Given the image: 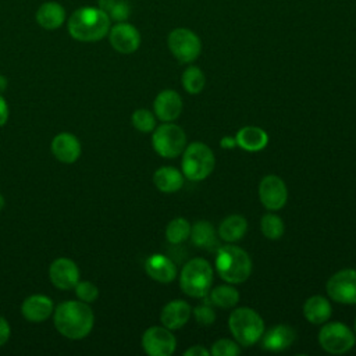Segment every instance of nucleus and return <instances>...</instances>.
<instances>
[{
  "label": "nucleus",
  "mask_w": 356,
  "mask_h": 356,
  "mask_svg": "<svg viewBox=\"0 0 356 356\" xmlns=\"http://www.w3.org/2000/svg\"><path fill=\"white\" fill-rule=\"evenodd\" d=\"M74 289L78 299L85 303H92L99 298V288L90 281H78Z\"/></svg>",
  "instance_id": "72a5a7b5"
},
{
  "label": "nucleus",
  "mask_w": 356,
  "mask_h": 356,
  "mask_svg": "<svg viewBox=\"0 0 356 356\" xmlns=\"http://www.w3.org/2000/svg\"><path fill=\"white\" fill-rule=\"evenodd\" d=\"M7 88V78L4 75H0V92Z\"/></svg>",
  "instance_id": "a19ab883"
},
{
  "label": "nucleus",
  "mask_w": 356,
  "mask_h": 356,
  "mask_svg": "<svg viewBox=\"0 0 356 356\" xmlns=\"http://www.w3.org/2000/svg\"><path fill=\"white\" fill-rule=\"evenodd\" d=\"M331 313L332 307L330 300L321 295H313L303 303V316L310 324H324L331 317Z\"/></svg>",
  "instance_id": "5701e85b"
},
{
  "label": "nucleus",
  "mask_w": 356,
  "mask_h": 356,
  "mask_svg": "<svg viewBox=\"0 0 356 356\" xmlns=\"http://www.w3.org/2000/svg\"><path fill=\"white\" fill-rule=\"evenodd\" d=\"M181 83L189 95H197L203 90L206 85V75L199 67L189 65L182 72Z\"/></svg>",
  "instance_id": "cd10ccee"
},
{
  "label": "nucleus",
  "mask_w": 356,
  "mask_h": 356,
  "mask_svg": "<svg viewBox=\"0 0 356 356\" xmlns=\"http://www.w3.org/2000/svg\"><path fill=\"white\" fill-rule=\"evenodd\" d=\"M132 125L143 134L152 132L156 128V115L147 108H138L131 117Z\"/></svg>",
  "instance_id": "7c9ffc66"
},
{
  "label": "nucleus",
  "mask_w": 356,
  "mask_h": 356,
  "mask_svg": "<svg viewBox=\"0 0 356 356\" xmlns=\"http://www.w3.org/2000/svg\"><path fill=\"white\" fill-rule=\"evenodd\" d=\"M10 335H11V328L8 321L0 316V346H3L10 339Z\"/></svg>",
  "instance_id": "c9c22d12"
},
{
  "label": "nucleus",
  "mask_w": 356,
  "mask_h": 356,
  "mask_svg": "<svg viewBox=\"0 0 356 356\" xmlns=\"http://www.w3.org/2000/svg\"><path fill=\"white\" fill-rule=\"evenodd\" d=\"M152 145L159 156L164 159H174L182 154L186 146V135L179 125L163 122L153 129Z\"/></svg>",
  "instance_id": "0eeeda50"
},
{
  "label": "nucleus",
  "mask_w": 356,
  "mask_h": 356,
  "mask_svg": "<svg viewBox=\"0 0 356 356\" xmlns=\"http://www.w3.org/2000/svg\"><path fill=\"white\" fill-rule=\"evenodd\" d=\"M35 19L40 28L46 31H56L65 24L67 11L61 3L49 0L38 7Z\"/></svg>",
  "instance_id": "f3484780"
},
{
  "label": "nucleus",
  "mask_w": 356,
  "mask_h": 356,
  "mask_svg": "<svg viewBox=\"0 0 356 356\" xmlns=\"http://www.w3.org/2000/svg\"><path fill=\"white\" fill-rule=\"evenodd\" d=\"M296 338V332L288 324H277L263 332L261 348L268 352H281L288 349Z\"/></svg>",
  "instance_id": "a211bd4d"
},
{
  "label": "nucleus",
  "mask_w": 356,
  "mask_h": 356,
  "mask_svg": "<svg viewBox=\"0 0 356 356\" xmlns=\"http://www.w3.org/2000/svg\"><path fill=\"white\" fill-rule=\"evenodd\" d=\"M54 313V327L65 338L82 339L93 328L95 316L90 306L82 300L60 303Z\"/></svg>",
  "instance_id": "f03ea898"
},
{
  "label": "nucleus",
  "mask_w": 356,
  "mask_h": 356,
  "mask_svg": "<svg viewBox=\"0 0 356 356\" xmlns=\"http://www.w3.org/2000/svg\"><path fill=\"white\" fill-rule=\"evenodd\" d=\"M111 21L122 22L127 21L131 15V4L128 0H115L111 10L107 13Z\"/></svg>",
  "instance_id": "f704fd0d"
},
{
  "label": "nucleus",
  "mask_w": 356,
  "mask_h": 356,
  "mask_svg": "<svg viewBox=\"0 0 356 356\" xmlns=\"http://www.w3.org/2000/svg\"><path fill=\"white\" fill-rule=\"evenodd\" d=\"M114 3H115V0H97V7L99 8H102L103 11H106V13H108L110 10H111V7L114 6Z\"/></svg>",
  "instance_id": "ea45409f"
},
{
  "label": "nucleus",
  "mask_w": 356,
  "mask_h": 356,
  "mask_svg": "<svg viewBox=\"0 0 356 356\" xmlns=\"http://www.w3.org/2000/svg\"><path fill=\"white\" fill-rule=\"evenodd\" d=\"M182 107H184L182 97L177 90H172V89L161 90L153 102L154 115L163 122L175 121L181 115Z\"/></svg>",
  "instance_id": "2eb2a0df"
},
{
  "label": "nucleus",
  "mask_w": 356,
  "mask_h": 356,
  "mask_svg": "<svg viewBox=\"0 0 356 356\" xmlns=\"http://www.w3.org/2000/svg\"><path fill=\"white\" fill-rule=\"evenodd\" d=\"M214 267L221 280L228 284H242L252 274V259L246 250L235 245L217 248Z\"/></svg>",
  "instance_id": "7ed1b4c3"
},
{
  "label": "nucleus",
  "mask_w": 356,
  "mask_h": 356,
  "mask_svg": "<svg viewBox=\"0 0 356 356\" xmlns=\"http://www.w3.org/2000/svg\"><path fill=\"white\" fill-rule=\"evenodd\" d=\"M189 238L192 243L202 249H214L218 248L217 232L214 225L207 220H199L193 225H191Z\"/></svg>",
  "instance_id": "393cba45"
},
{
  "label": "nucleus",
  "mask_w": 356,
  "mask_h": 356,
  "mask_svg": "<svg viewBox=\"0 0 356 356\" xmlns=\"http://www.w3.org/2000/svg\"><path fill=\"white\" fill-rule=\"evenodd\" d=\"M185 356H209L210 355V350L206 349L203 345H193L191 348H188L185 352H184Z\"/></svg>",
  "instance_id": "e433bc0d"
},
{
  "label": "nucleus",
  "mask_w": 356,
  "mask_h": 356,
  "mask_svg": "<svg viewBox=\"0 0 356 356\" xmlns=\"http://www.w3.org/2000/svg\"><path fill=\"white\" fill-rule=\"evenodd\" d=\"M260 229H261V234L267 239L275 241L284 235L285 225L280 216H277L274 213H266L260 218Z\"/></svg>",
  "instance_id": "c756f323"
},
{
  "label": "nucleus",
  "mask_w": 356,
  "mask_h": 356,
  "mask_svg": "<svg viewBox=\"0 0 356 356\" xmlns=\"http://www.w3.org/2000/svg\"><path fill=\"white\" fill-rule=\"evenodd\" d=\"M8 115H10L8 104H7V102L4 100V97L0 95V127H3V125L7 122Z\"/></svg>",
  "instance_id": "4c0bfd02"
},
{
  "label": "nucleus",
  "mask_w": 356,
  "mask_h": 356,
  "mask_svg": "<svg viewBox=\"0 0 356 356\" xmlns=\"http://www.w3.org/2000/svg\"><path fill=\"white\" fill-rule=\"evenodd\" d=\"M3 207H4V197L3 195H0V211L3 210Z\"/></svg>",
  "instance_id": "79ce46f5"
},
{
  "label": "nucleus",
  "mask_w": 356,
  "mask_h": 356,
  "mask_svg": "<svg viewBox=\"0 0 356 356\" xmlns=\"http://www.w3.org/2000/svg\"><path fill=\"white\" fill-rule=\"evenodd\" d=\"M248 231V221L243 216L231 214L225 217L218 225V236L227 243L236 242L245 236Z\"/></svg>",
  "instance_id": "a878e982"
},
{
  "label": "nucleus",
  "mask_w": 356,
  "mask_h": 356,
  "mask_svg": "<svg viewBox=\"0 0 356 356\" xmlns=\"http://www.w3.org/2000/svg\"><path fill=\"white\" fill-rule=\"evenodd\" d=\"M236 146L246 152H260L268 143V135L264 129L254 125L241 128L235 135Z\"/></svg>",
  "instance_id": "4be33fe9"
},
{
  "label": "nucleus",
  "mask_w": 356,
  "mask_h": 356,
  "mask_svg": "<svg viewBox=\"0 0 356 356\" xmlns=\"http://www.w3.org/2000/svg\"><path fill=\"white\" fill-rule=\"evenodd\" d=\"M189 234H191V224L184 217H177L167 224L165 238L171 245L182 243L189 238Z\"/></svg>",
  "instance_id": "c85d7f7f"
},
{
  "label": "nucleus",
  "mask_w": 356,
  "mask_h": 356,
  "mask_svg": "<svg viewBox=\"0 0 356 356\" xmlns=\"http://www.w3.org/2000/svg\"><path fill=\"white\" fill-rule=\"evenodd\" d=\"M220 145L222 149H232L236 146V140L235 138H229V136H224L221 140H220Z\"/></svg>",
  "instance_id": "58836bf2"
},
{
  "label": "nucleus",
  "mask_w": 356,
  "mask_h": 356,
  "mask_svg": "<svg viewBox=\"0 0 356 356\" xmlns=\"http://www.w3.org/2000/svg\"><path fill=\"white\" fill-rule=\"evenodd\" d=\"M259 199L260 203L270 211L282 209L288 199L286 184L275 174L263 177L259 184Z\"/></svg>",
  "instance_id": "f8f14e48"
},
{
  "label": "nucleus",
  "mask_w": 356,
  "mask_h": 356,
  "mask_svg": "<svg viewBox=\"0 0 356 356\" xmlns=\"http://www.w3.org/2000/svg\"><path fill=\"white\" fill-rule=\"evenodd\" d=\"M325 291L337 303L356 305V270L343 268L332 274L325 284Z\"/></svg>",
  "instance_id": "9d476101"
},
{
  "label": "nucleus",
  "mask_w": 356,
  "mask_h": 356,
  "mask_svg": "<svg viewBox=\"0 0 356 356\" xmlns=\"http://www.w3.org/2000/svg\"><path fill=\"white\" fill-rule=\"evenodd\" d=\"M111 28V18L97 6H82L67 18V29L78 42H99L107 36Z\"/></svg>",
  "instance_id": "f257e3e1"
},
{
  "label": "nucleus",
  "mask_w": 356,
  "mask_h": 356,
  "mask_svg": "<svg viewBox=\"0 0 356 356\" xmlns=\"http://www.w3.org/2000/svg\"><path fill=\"white\" fill-rule=\"evenodd\" d=\"M167 46L181 64L193 63L202 51L200 38L189 28L172 29L167 36Z\"/></svg>",
  "instance_id": "1a4fd4ad"
},
{
  "label": "nucleus",
  "mask_w": 356,
  "mask_h": 356,
  "mask_svg": "<svg viewBox=\"0 0 356 356\" xmlns=\"http://www.w3.org/2000/svg\"><path fill=\"white\" fill-rule=\"evenodd\" d=\"M49 277L56 288L61 291L74 289L79 281V268L71 259L58 257L50 264Z\"/></svg>",
  "instance_id": "4468645a"
},
{
  "label": "nucleus",
  "mask_w": 356,
  "mask_h": 356,
  "mask_svg": "<svg viewBox=\"0 0 356 356\" xmlns=\"http://www.w3.org/2000/svg\"><path fill=\"white\" fill-rule=\"evenodd\" d=\"M207 302H210L213 306L221 307V309H229L234 307L239 302V292L232 284H224L217 285L210 289V292L206 296Z\"/></svg>",
  "instance_id": "bb28decb"
},
{
  "label": "nucleus",
  "mask_w": 356,
  "mask_h": 356,
  "mask_svg": "<svg viewBox=\"0 0 356 356\" xmlns=\"http://www.w3.org/2000/svg\"><path fill=\"white\" fill-rule=\"evenodd\" d=\"M228 328L241 346L249 348L260 341L264 332V321L254 309L242 306L231 312Z\"/></svg>",
  "instance_id": "39448f33"
},
{
  "label": "nucleus",
  "mask_w": 356,
  "mask_h": 356,
  "mask_svg": "<svg viewBox=\"0 0 356 356\" xmlns=\"http://www.w3.org/2000/svg\"><path fill=\"white\" fill-rule=\"evenodd\" d=\"M107 38L111 47L121 54H132L140 46V33L138 28L128 21L111 25Z\"/></svg>",
  "instance_id": "ddd939ff"
},
{
  "label": "nucleus",
  "mask_w": 356,
  "mask_h": 356,
  "mask_svg": "<svg viewBox=\"0 0 356 356\" xmlns=\"http://www.w3.org/2000/svg\"><path fill=\"white\" fill-rule=\"evenodd\" d=\"M145 270L152 280L161 284L172 282L177 278L175 263L161 253L150 254L145 261Z\"/></svg>",
  "instance_id": "6ab92c4d"
},
{
  "label": "nucleus",
  "mask_w": 356,
  "mask_h": 356,
  "mask_svg": "<svg viewBox=\"0 0 356 356\" xmlns=\"http://www.w3.org/2000/svg\"><path fill=\"white\" fill-rule=\"evenodd\" d=\"M184 178L185 177H184L182 171H179L171 165H164L154 171L153 184L160 192L174 193L182 188Z\"/></svg>",
  "instance_id": "b1692460"
},
{
  "label": "nucleus",
  "mask_w": 356,
  "mask_h": 356,
  "mask_svg": "<svg viewBox=\"0 0 356 356\" xmlns=\"http://www.w3.org/2000/svg\"><path fill=\"white\" fill-rule=\"evenodd\" d=\"M353 332H355V335H356V318H355V324H353Z\"/></svg>",
  "instance_id": "37998d69"
},
{
  "label": "nucleus",
  "mask_w": 356,
  "mask_h": 356,
  "mask_svg": "<svg viewBox=\"0 0 356 356\" xmlns=\"http://www.w3.org/2000/svg\"><path fill=\"white\" fill-rule=\"evenodd\" d=\"M192 314L196 323L203 327H209L216 321V312L213 309V305L206 300L204 303L195 306V309H192Z\"/></svg>",
  "instance_id": "473e14b6"
},
{
  "label": "nucleus",
  "mask_w": 356,
  "mask_h": 356,
  "mask_svg": "<svg viewBox=\"0 0 356 356\" xmlns=\"http://www.w3.org/2000/svg\"><path fill=\"white\" fill-rule=\"evenodd\" d=\"M51 153L61 163H75L81 156V142L75 135L61 132L51 140Z\"/></svg>",
  "instance_id": "aec40b11"
},
{
  "label": "nucleus",
  "mask_w": 356,
  "mask_h": 356,
  "mask_svg": "<svg viewBox=\"0 0 356 356\" xmlns=\"http://www.w3.org/2000/svg\"><path fill=\"white\" fill-rule=\"evenodd\" d=\"M54 312L53 300L46 295H31L21 305L22 316L32 323H40L50 317Z\"/></svg>",
  "instance_id": "412c9836"
},
{
  "label": "nucleus",
  "mask_w": 356,
  "mask_h": 356,
  "mask_svg": "<svg viewBox=\"0 0 356 356\" xmlns=\"http://www.w3.org/2000/svg\"><path fill=\"white\" fill-rule=\"evenodd\" d=\"M239 353H241L239 343L228 338H221L216 341L210 349V355L213 356H235Z\"/></svg>",
  "instance_id": "2f4dec72"
},
{
  "label": "nucleus",
  "mask_w": 356,
  "mask_h": 356,
  "mask_svg": "<svg viewBox=\"0 0 356 356\" xmlns=\"http://www.w3.org/2000/svg\"><path fill=\"white\" fill-rule=\"evenodd\" d=\"M192 314V307L182 299H174L167 302L160 312V321L168 330H179L184 327Z\"/></svg>",
  "instance_id": "dca6fc26"
},
{
  "label": "nucleus",
  "mask_w": 356,
  "mask_h": 356,
  "mask_svg": "<svg viewBox=\"0 0 356 356\" xmlns=\"http://www.w3.org/2000/svg\"><path fill=\"white\" fill-rule=\"evenodd\" d=\"M142 348L149 356H170L175 352L177 339L167 327L153 325L143 332Z\"/></svg>",
  "instance_id": "9b49d317"
},
{
  "label": "nucleus",
  "mask_w": 356,
  "mask_h": 356,
  "mask_svg": "<svg viewBox=\"0 0 356 356\" xmlns=\"http://www.w3.org/2000/svg\"><path fill=\"white\" fill-rule=\"evenodd\" d=\"M214 271L211 264L203 257L188 260L179 273V288L191 296L203 299L211 289Z\"/></svg>",
  "instance_id": "20e7f679"
},
{
  "label": "nucleus",
  "mask_w": 356,
  "mask_h": 356,
  "mask_svg": "<svg viewBox=\"0 0 356 356\" xmlns=\"http://www.w3.org/2000/svg\"><path fill=\"white\" fill-rule=\"evenodd\" d=\"M182 174L189 181H203L214 170L216 157L213 150L203 142H192L182 152Z\"/></svg>",
  "instance_id": "423d86ee"
},
{
  "label": "nucleus",
  "mask_w": 356,
  "mask_h": 356,
  "mask_svg": "<svg viewBox=\"0 0 356 356\" xmlns=\"http://www.w3.org/2000/svg\"><path fill=\"white\" fill-rule=\"evenodd\" d=\"M355 332L341 321H331L321 327L318 332L320 346L331 355H342L355 346Z\"/></svg>",
  "instance_id": "6e6552de"
}]
</instances>
